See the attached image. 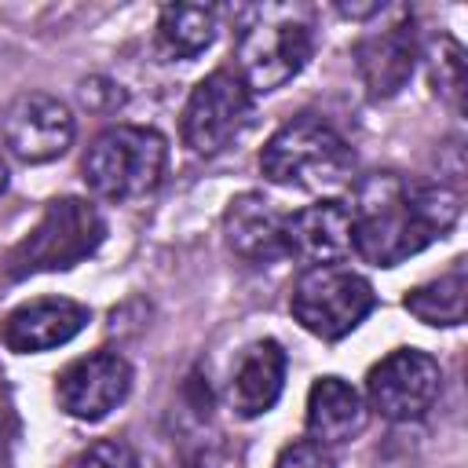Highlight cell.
Instances as JSON below:
<instances>
[{
	"mask_svg": "<svg viewBox=\"0 0 468 468\" xmlns=\"http://www.w3.org/2000/svg\"><path fill=\"white\" fill-rule=\"evenodd\" d=\"M351 208V252L373 267H399L424 252L461 216V194L453 186L406 179L399 172H373L355 186Z\"/></svg>",
	"mask_w": 468,
	"mask_h": 468,
	"instance_id": "6da1fadb",
	"label": "cell"
},
{
	"mask_svg": "<svg viewBox=\"0 0 468 468\" xmlns=\"http://www.w3.org/2000/svg\"><path fill=\"white\" fill-rule=\"evenodd\" d=\"M260 172L278 186L329 194L344 190L355 179V150L333 124L300 113L263 143Z\"/></svg>",
	"mask_w": 468,
	"mask_h": 468,
	"instance_id": "7a4b0ae2",
	"label": "cell"
},
{
	"mask_svg": "<svg viewBox=\"0 0 468 468\" xmlns=\"http://www.w3.org/2000/svg\"><path fill=\"white\" fill-rule=\"evenodd\" d=\"M106 238L102 212L84 197H55L37 227L4 256V274L11 282L48 271H69L80 260L95 256V249Z\"/></svg>",
	"mask_w": 468,
	"mask_h": 468,
	"instance_id": "3957f363",
	"label": "cell"
},
{
	"mask_svg": "<svg viewBox=\"0 0 468 468\" xmlns=\"http://www.w3.org/2000/svg\"><path fill=\"white\" fill-rule=\"evenodd\" d=\"M168 168V143L157 128L113 124L84 154V183L106 201H135L161 186Z\"/></svg>",
	"mask_w": 468,
	"mask_h": 468,
	"instance_id": "277c9868",
	"label": "cell"
},
{
	"mask_svg": "<svg viewBox=\"0 0 468 468\" xmlns=\"http://www.w3.org/2000/svg\"><path fill=\"white\" fill-rule=\"evenodd\" d=\"M260 18L249 22L238 37L234 58H238V80L249 91H274L289 84L314 51V33L303 18H296L285 7L256 11Z\"/></svg>",
	"mask_w": 468,
	"mask_h": 468,
	"instance_id": "5b68a950",
	"label": "cell"
},
{
	"mask_svg": "<svg viewBox=\"0 0 468 468\" xmlns=\"http://www.w3.org/2000/svg\"><path fill=\"white\" fill-rule=\"evenodd\" d=\"M377 307V292L369 278L344 263H318L307 267L292 292H289V311L292 318L318 340H340L351 329L366 322V314Z\"/></svg>",
	"mask_w": 468,
	"mask_h": 468,
	"instance_id": "8992f818",
	"label": "cell"
},
{
	"mask_svg": "<svg viewBox=\"0 0 468 468\" xmlns=\"http://www.w3.org/2000/svg\"><path fill=\"white\" fill-rule=\"evenodd\" d=\"M252 121V91L230 69H212L201 77L183 106V143L197 157H216L227 150Z\"/></svg>",
	"mask_w": 468,
	"mask_h": 468,
	"instance_id": "52a82bcc",
	"label": "cell"
},
{
	"mask_svg": "<svg viewBox=\"0 0 468 468\" xmlns=\"http://www.w3.org/2000/svg\"><path fill=\"white\" fill-rule=\"evenodd\" d=\"M442 391L439 362L420 347H395L366 377V406L391 424L420 420Z\"/></svg>",
	"mask_w": 468,
	"mask_h": 468,
	"instance_id": "ba28073f",
	"label": "cell"
},
{
	"mask_svg": "<svg viewBox=\"0 0 468 468\" xmlns=\"http://www.w3.org/2000/svg\"><path fill=\"white\" fill-rule=\"evenodd\" d=\"M132 391V366L117 351H91L73 358L55 377V402L73 420H102Z\"/></svg>",
	"mask_w": 468,
	"mask_h": 468,
	"instance_id": "9c48e42d",
	"label": "cell"
},
{
	"mask_svg": "<svg viewBox=\"0 0 468 468\" xmlns=\"http://www.w3.org/2000/svg\"><path fill=\"white\" fill-rule=\"evenodd\" d=\"M73 113L66 102L44 91L18 95L4 113V143L26 165H48L62 157L73 143Z\"/></svg>",
	"mask_w": 468,
	"mask_h": 468,
	"instance_id": "30bf717a",
	"label": "cell"
},
{
	"mask_svg": "<svg viewBox=\"0 0 468 468\" xmlns=\"http://www.w3.org/2000/svg\"><path fill=\"white\" fill-rule=\"evenodd\" d=\"M355 66L369 91V99H391L399 95L417 66V37H413V15L406 7H391V22L380 29H369L355 44Z\"/></svg>",
	"mask_w": 468,
	"mask_h": 468,
	"instance_id": "8fae6325",
	"label": "cell"
},
{
	"mask_svg": "<svg viewBox=\"0 0 468 468\" xmlns=\"http://www.w3.org/2000/svg\"><path fill=\"white\" fill-rule=\"evenodd\" d=\"M285 216L271 197L245 190L238 197H230L227 212H223V238L227 249L252 263V267H267L289 256L285 249Z\"/></svg>",
	"mask_w": 468,
	"mask_h": 468,
	"instance_id": "7c38bea8",
	"label": "cell"
},
{
	"mask_svg": "<svg viewBox=\"0 0 468 468\" xmlns=\"http://www.w3.org/2000/svg\"><path fill=\"white\" fill-rule=\"evenodd\" d=\"M88 318L91 311L84 303L66 300V296H44V300H29L15 307L0 322V340L15 355H40V351L69 344L88 325Z\"/></svg>",
	"mask_w": 468,
	"mask_h": 468,
	"instance_id": "4fadbf2b",
	"label": "cell"
},
{
	"mask_svg": "<svg viewBox=\"0 0 468 468\" xmlns=\"http://www.w3.org/2000/svg\"><path fill=\"white\" fill-rule=\"evenodd\" d=\"M285 249L289 256L318 267L340 263L351 252V208L336 197L314 201L285 216Z\"/></svg>",
	"mask_w": 468,
	"mask_h": 468,
	"instance_id": "5bb4252c",
	"label": "cell"
},
{
	"mask_svg": "<svg viewBox=\"0 0 468 468\" xmlns=\"http://www.w3.org/2000/svg\"><path fill=\"white\" fill-rule=\"evenodd\" d=\"M285 351L278 340H256L241 351L234 373H230V388H227V399H230V410L245 420L252 417H263L278 399H282V388H285Z\"/></svg>",
	"mask_w": 468,
	"mask_h": 468,
	"instance_id": "9a60e30c",
	"label": "cell"
},
{
	"mask_svg": "<svg viewBox=\"0 0 468 468\" xmlns=\"http://www.w3.org/2000/svg\"><path fill=\"white\" fill-rule=\"evenodd\" d=\"M366 399L358 388H351L347 380L340 377H318L307 391V435L311 442L318 446H336V442H347L355 439L362 428H366Z\"/></svg>",
	"mask_w": 468,
	"mask_h": 468,
	"instance_id": "2e32d148",
	"label": "cell"
},
{
	"mask_svg": "<svg viewBox=\"0 0 468 468\" xmlns=\"http://www.w3.org/2000/svg\"><path fill=\"white\" fill-rule=\"evenodd\" d=\"M219 29L216 7L205 4H168L157 18V48L168 58H197L205 48H212Z\"/></svg>",
	"mask_w": 468,
	"mask_h": 468,
	"instance_id": "e0dca14e",
	"label": "cell"
},
{
	"mask_svg": "<svg viewBox=\"0 0 468 468\" xmlns=\"http://www.w3.org/2000/svg\"><path fill=\"white\" fill-rule=\"evenodd\" d=\"M468 303V271L464 260H453V267L402 296V307L424 322V325H461Z\"/></svg>",
	"mask_w": 468,
	"mask_h": 468,
	"instance_id": "ac0fdd59",
	"label": "cell"
},
{
	"mask_svg": "<svg viewBox=\"0 0 468 468\" xmlns=\"http://www.w3.org/2000/svg\"><path fill=\"white\" fill-rule=\"evenodd\" d=\"M431 84L435 91L461 113L464 110V51L453 37H439L431 55Z\"/></svg>",
	"mask_w": 468,
	"mask_h": 468,
	"instance_id": "d6986e66",
	"label": "cell"
},
{
	"mask_svg": "<svg viewBox=\"0 0 468 468\" xmlns=\"http://www.w3.org/2000/svg\"><path fill=\"white\" fill-rule=\"evenodd\" d=\"M77 468H139V457L117 439H99L80 453Z\"/></svg>",
	"mask_w": 468,
	"mask_h": 468,
	"instance_id": "ffe728a7",
	"label": "cell"
},
{
	"mask_svg": "<svg viewBox=\"0 0 468 468\" xmlns=\"http://www.w3.org/2000/svg\"><path fill=\"white\" fill-rule=\"evenodd\" d=\"M274 468H336V464H333V453L325 446H318L311 439H296L278 453Z\"/></svg>",
	"mask_w": 468,
	"mask_h": 468,
	"instance_id": "44dd1931",
	"label": "cell"
},
{
	"mask_svg": "<svg viewBox=\"0 0 468 468\" xmlns=\"http://www.w3.org/2000/svg\"><path fill=\"white\" fill-rule=\"evenodd\" d=\"M7 190V165H4V157H0V194Z\"/></svg>",
	"mask_w": 468,
	"mask_h": 468,
	"instance_id": "7402d4cb",
	"label": "cell"
}]
</instances>
